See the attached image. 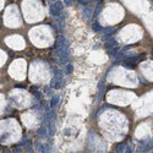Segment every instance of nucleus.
Masks as SVG:
<instances>
[{
    "instance_id": "obj_7",
    "label": "nucleus",
    "mask_w": 153,
    "mask_h": 153,
    "mask_svg": "<svg viewBox=\"0 0 153 153\" xmlns=\"http://www.w3.org/2000/svg\"><path fill=\"white\" fill-rule=\"evenodd\" d=\"M83 16L86 17V19H90L92 16V9L90 6H87V7H85V10H83Z\"/></svg>"
},
{
    "instance_id": "obj_12",
    "label": "nucleus",
    "mask_w": 153,
    "mask_h": 153,
    "mask_svg": "<svg viewBox=\"0 0 153 153\" xmlns=\"http://www.w3.org/2000/svg\"><path fill=\"white\" fill-rule=\"evenodd\" d=\"M153 148V138L151 141H148V143H147V147H146V150H152Z\"/></svg>"
},
{
    "instance_id": "obj_9",
    "label": "nucleus",
    "mask_w": 153,
    "mask_h": 153,
    "mask_svg": "<svg viewBox=\"0 0 153 153\" xmlns=\"http://www.w3.org/2000/svg\"><path fill=\"white\" fill-rule=\"evenodd\" d=\"M108 52H109V54L110 55H116L118 53H119V47H114V48H112V49H108Z\"/></svg>"
},
{
    "instance_id": "obj_14",
    "label": "nucleus",
    "mask_w": 153,
    "mask_h": 153,
    "mask_svg": "<svg viewBox=\"0 0 153 153\" xmlns=\"http://www.w3.org/2000/svg\"><path fill=\"white\" fill-rule=\"evenodd\" d=\"M52 1H55V0H52Z\"/></svg>"
},
{
    "instance_id": "obj_13",
    "label": "nucleus",
    "mask_w": 153,
    "mask_h": 153,
    "mask_svg": "<svg viewBox=\"0 0 153 153\" xmlns=\"http://www.w3.org/2000/svg\"><path fill=\"white\" fill-rule=\"evenodd\" d=\"M64 4L67 5V6H70V5H72V0H64Z\"/></svg>"
},
{
    "instance_id": "obj_8",
    "label": "nucleus",
    "mask_w": 153,
    "mask_h": 153,
    "mask_svg": "<svg viewBox=\"0 0 153 153\" xmlns=\"http://www.w3.org/2000/svg\"><path fill=\"white\" fill-rule=\"evenodd\" d=\"M92 28L94 30V32H100V31H103V28H102V26L98 23V22H94L93 25H92Z\"/></svg>"
},
{
    "instance_id": "obj_6",
    "label": "nucleus",
    "mask_w": 153,
    "mask_h": 153,
    "mask_svg": "<svg viewBox=\"0 0 153 153\" xmlns=\"http://www.w3.org/2000/svg\"><path fill=\"white\" fill-rule=\"evenodd\" d=\"M59 100H60L59 96H54V97L52 98V100H50V107L54 108L55 105H58V104H59Z\"/></svg>"
},
{
    "instance_id": "obj_11",
    "label": "nucleus",
    "mask_w": 153,
    "mask_h": 153,
    "mask_svg": "<svg viewBox=\"0 0 153 153\" xmlns=\"http://www.w3.org/2000/svg\"><path fill=\"white\" fill-rule=\"evenodd\" d=\"M65 72H66V74H71V72H72V65H71L70 62H67V64H66Z\"/></svg>"
},
{
    "instance_id": "obj_10",
    "label": "nucleus",
    "mask_w": 153,
    "mask_h": 153,
    "mask_svg": "<svg viewBox=\"0 0 153 153\" xmlns=\"http://www.w3.org/2000/svg\"><path fill=\"white\" fill-rule=\"evenodd\" d=\"M126 145L125 143H120L118 147H116V152H126Z\"/></svg>"
},
{
    "instance_id": "obj_4",
    "label": "nucleus",
    "mask_w": 153,
    "mask_h": 153,
    "mask_svg": "<svg viewBox=\"0 0 153 153\" xmlns=\"http://www.w3.org/2000/svg\"><path fill=\"white\" fill-rule=\"evenodd\" d=\"M142 57H140V55H130V57H125L124 58V60L125 61H127V62H137V61L140 60Z\"/></svg>"
},
{
    "instance_id": "obj_2",
    "label": "nucleus",
    "mask_w": 153,
    "mask_h": 153,
    "mask_svg": "<svg viewBox=\"0 0 153 153\" xmlns=\"http://www.w3.org/2000/svg\"><path fill=\"white\" fill-rule=\"evenodd\" d=\"M62 9H64V4L60 1H55V4H53L50 6V14L55 17H59L60 14L62 12Z\"/></svg>"
},
{
    "instance_id": "obj_1",
    "label": "nucleus",
    "mask_w": 153,
    "mask_h": 153,
    "mask_svg": "<svg viewBox=\"0 0 153 153\" xmlns=\"http://www.w3.org/2000/svg\"><path fill=\"white\" fill-rule=\"evenodd\" d=\"M62 86V72H61L59 69H55L54 71V77L52 80V87L58 90Z\"/></svg>"
},
{
    "instance_id": "obj_5",
    "label": "nucleus",
    "mask_w": 153,
    "mask_h": 153,
    "mask_svg": "<svg viewBox=\"0 0 153 153\" xmlns=\"http://www.w3.org/2000/svg\"><path fill=\"white\" fill-rule=\"evenodd\" d=\"M114 47H118V43H116V40H115L114 38H110V39H108V42L105 43V48H107V49H112V48H114Z\"/></svg>"
},
{
    "instance_id": "obj_3",
    "label": "nucleus",
    "mask_w": 153,
    "mask_h": 153,
    "mask_svg": "<svg viewBox=\"0 0 153 153\" xmlns=\"http://www.w3.org/2000/svg\"><path fill=\"white\" fill-rule=\"evenodd\" d=\"M103 32H104V36H103V39H105V40H108L113 34H114V32H115V30L113 28V27H108V28H105V30H103Z\"/></svg>"
}]
</instances>
